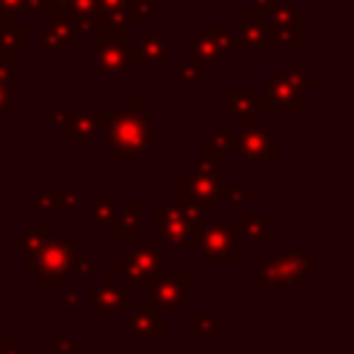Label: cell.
I'll use <instances>...</instances> for the list:
<instances>
[{
    "mask_svg": "<svg viewBox=\"0 0 354 354\" xmlns=\"http://www.w3.org/2000/svg\"><path fill=\"white\" fill-rule=\"evenodd\" d=\"M100 133L105 136V147L116 163H127V160L141 158L155 141L152 122H149L147 111L141 108L138 97H130L124 111H108L102 116Z\"/></svg>",
    "mask_w": 354,
    "mask_h": 354,
    "instance_id": "6da1fadb",
    "label": "cell"
},
{
    "mask_svg": "<svg viewBox=\"0 0 354 354\" xmlns=\"http://www.w3.org/2000/svg\"><path fill=\"white\" fill-rule=\"evenodd\" d=\"M30 274H41L44 282H58L66 271H86L88 268V254L75 249L72 241L66 238H50L39 252L30 254L28 263Z\"/></svg>",
    "mask_w": 354,
    "mask_h": 354,
    "instance_id": "7a4b0ae2",
    "label": "cell"
},
{
    "mask_svg": "<svg viewBox=\"0 0 354 354\" xmlns=\"http://www.w3.org/2000/svg\"><path fill=\"white\" fill-rule=\"evenodd\" d=\"M152 230L155 235L166 238L169 246H191V249H199V238H202V227L199 224H191L174 205V199L166 202L163 210L152 213Z\"/></svg>",
    "mask_w": 354,
    "mask_h": 354,
    "instance_id": "3957f363",
    "label": "cell"
},
{
    "mask_svg": "<svg viewBox=\"0 0 354 354\" xmlns=\"http://www.w3.org/2000/svg\"><path fill=\"white\" fill-rule=\"evenodd\" d=\"M232 149L238 152L241 163H277L279 160L277 141L263 122H254L243 133L232 136Z\"/></svg>",
    "mask_w": 354,
    "mask_h": 354,
    "instance_id": "277c9868",
    "label": "cell"
},
{
    "mask_svg": "<svg viewBox=\"0 0 354 354\" xmlns=\"http://www.w3.org/2000/svg\"><path fill=\"white\" fill-rule=\"evenodd\" d=\"M72 25L80 36H94V39H124L127 28L133 25L130 11H91V14H72Z\"/></svg>",
    "mask_w": 354,
    "mask_h": 354,
    "instance_id": "5b68a950",
    "label": "cell"
},
{
    "mask_svg": "<svg viewBox=\"0 0 354 354\" xmlns=\"http://www.w3.org/2000/svg\"><path fill=\"white\" fill-rule=\"evenodd\" d=\"M188 180H191L188 188H191L194 205L216 213L218 199H224V194L230 188V180L224 174H218L213 166H207L205 160H196L194 163V174H188Z\"/></svg>",
    "mask_w": 354,
    "mask_h": 354,
    "instance_id": "8992f818",
    "label": "cell"
},
{
    "mask_svg": "<svg viewBox=\"0 0 354 354\" xmlns=\"http://www.w3.org/2000/svg\"><path fill=\"white\" fill-rule=\"evenodd\" d=\"M138 61L136 47L124 39H105V44H100L88 61V72L91 75H122L127 72L133 64Z\"/></svg>",
    "mask_w": 354,
    "mask_h": 354,
    "instance_id": "52a82bcc",
    "label": "cell"
},
{
    "mask_svg": "<svg viewBox=\"0 0 354 354\" xmlns=\"http://www.w3.org/2000/svg\"><path fill=\"white\" fill-rule=\"evenodd\" d=\"M238 22H241V33L235 36L238 39V50H277V33H274V25L266 19L263 11L257 8H243L238 14Z\"/></svg>",
    "mask_w": 354,
    "mask_h": 354,
    "instance_id": "ba28073f",
    "label": "cell"
},
{
    "mask_svg": "<svg viewBox=\"0 0 354 354\" xmlns=\"http://www.w3.org/2000/svg\"><path fill=\"white\" fill-rule=\"evenodd\" d=\"M53 122L61 127V133L66 138L75 141V147L80 152L91 149V136L102 130V116H97L91 111H55Z\"/></svg>",
    "mask_w": 354,
    "mask_h": 354,
    "instance_id": "9c48e42d",
    "label": "cell"
},
{
    "mask_svg": "<svg viewBox=\"0 0 354 354\" xmlns=\"http://www.w3.org/2000/svg\"><path fill=\"white\" fill-rule=\"evenodd\" d=\"M235 235H238V230L227 224V210H221V213L213 216V224L202 232L199 246L207 252V257H216V260H238Z\"/></svg>",
    "mask_w": 354,
    "mask_h": 354,
    "instance_id": "30bf717a",
    "label": "cell"
},
{
    "mask_svg": "<svg viewBox=\"0 0 354 354\" xmlns=\"http://www.w3.org/2000/svg\"><path fill=\"white\" fill-rule=\"evenodd\" d=\"M88 196H91V194H88L86 185H55V188L39 194L36 199H30V202L25 205V210H28V213H36V210H58V213L66 210V213H72V210H77Z\"/></svg>",
    "mask_w": 354,
    "mask_h": 354,
    "instance_id": "8fae6325",
    "label": "cell"
},
{
    "mask_svg": "<svg viewBox=\"0 0 354 354\" xmlns=\"http://www.w3.org/2000/svg\"><path fill=\"white\" fill-rule=\"evenodd\" d=\"M39 41L41 50H75L80 41V33L72 25V14H53L50 22L39 25Z\"/></svg>",
    "mask_w": 354,
    "mask_h": 354,
    "instance_id": "7c38bea8",
    "label": "cell"
},
{
    "mask_svg": "<svg viewBox=\"0 0 354 354\" xmlns=\"http://www.w3.org/2000/svg\"><path fill=\"white\" fill-rule=\"evenodd\" d=\"M257 94L252 86H230L227 88V124H238V127H252L254 124V108Z\"/></svg>",
    "mask_w": 354,
    "mask_h": 354,
    "instance_id": "4fadbf2b",
    "label": "cell"
},
{
    "mask_svg": "<svg viewBox=\"0 0 354 354\" xmlns=\"http://www.w3.org/2000/svg\"><path fill=\"white\" fill-rule=\"evenodd\" d=\"M160 266H163V254L152 246L149 238H144L141 246H138L136 252H130L127 263H119V266H116V271H124L130 279H147V277L155 274Z\"/></svg>",
    "mask_w": 354,
    "mask_h": 354,
    "instance_id": "5bb4252c",
    "label": "cell"
},
{
    "mask_svg": "<svg viewBox=\"0 0 354 354\" xmlns=\"http://www.w3.org/2000/svg\"><path fill=\"white\" fill-rule=\"evenodd\" d=\"M266 97L279 108V111H293L301 113L304 111V97L301 91L282 75V72H271L266 80Z\"/></svg>",
    "mask_w": 354,
    "mask_h": 354,
    "instance_id": "9a60e30c",
    "label": "cell"
},
{
    "mask_svg": "<svg viewBox=\"0 0 354 354\" xmlns=\"http://www.w3.org/2000/svg\"><path fill=\"white\" fill-rule=\"evenodd\" d=\"M232 152V133H230V124L227 122H216L213 124V133H207L202 138V158L207 166H221Z\"/></svg>",
    "mask_w": 354,
    "mask_h": 354,
    "instance_id": "2e32d148",
    "label": "cell"
},
{
    "mask_svg": "<svg viewBox=\"0 0 354 354\" xmlns=\"http://www.w3.org/2000/svg\"><path fill=\"white\" fill-rule=\"evenodd\" d=\"M28 44V25L14 19V22H0V61H11L17 58V53H22Z\"/></svg>",
    "mask_w": 354,
    "mask_h": 354,
    "instance_id": "e0dca14e",
    "label": "cell"
},
{
    "mask_svg": "<svg viewBox=\"0 0 354 354\" xmlns=\"http://www.w3.org/2000/svg\"><path fill=\"white\" fill-rule=\"evenodd\" d=\"M263 14L274 25V30H304V14L299 8H293L290 3L274 0Z\"/></svg>",
    "mask_w": 354,
    "mask_h": 354,
    "instance_id": "ac0fdd59",
    "label": "cell"
},
{
    "mask_svg": "<svg viewBox=\"0 0 354 354\" xmlns=\"http://www.w3.org/2000/svg\"><path fill=\"white\" fill-rule=\"evenodd\" d=\"M188 41H191V55L188 58L194 61V66L199 69V75H213L218 69V50L213 47V41L205 39L202 33L199 36H191Z\"/></svg>",
    "mask_w": 354,
    "mask_h": 354,
    "instance_id": "d6986e66",
    "label": "cell"
},
{
    "mask_svg": "<svg viewBox=\"0 0 354 354\" xmlns=\"http://www.w3.org/2000/svg\"><path fill=\"white\" fill-rule=\"evenodd\" d=\"M202 36L213 41V47L218 50V58H224L232 50H238V39H235V33L224 22H205L202 25Z\"/></svg>",
    "mask_w": 354,
    "mask_h": 354,
    "instance_id": "ffe728a7",
    "label": "cell"
},
{
    "mask_svg": "<svg viewBox=\"0 0 354 354\" xmlns=\"http://www.w3.org/2000/svg\"><path fill=\"white\" fill-rule=\"evenodd\" d=\"M136 55L138 61H147V64H160L166 58V39L160 33H147L138 39L136 44Z\"/></svg>",
    "mask_w": 354,
    "mask_h": 354,
    "instance_id": "44dd1931",
    "label": "cell"
},
{
    "mask_svg": "<svg viewBox=\"0 0 354 354\" xmlns=\"http://www.w3.org/2000/svg\"><path fill=\"white\" fill-rule=\"evenodd\" d=\"M266 218L263 216H257V213H246V210H241V218H238V232H246L249 238H252V243H254V249H263L266 246Z\"/></svg>",
    "mask_w": 354,
    "mask_h": 354,
    "instance_id": "7402d4cb",
    "label": "cell"
},
{
    "mask_svg": "<svg viewBox=\"0 0 354 354\" xmlns=\"http://www.w3.org/2000/svg\"><path fill=\"white\" fill-rule=\"evenodd\" d=\"M138 218H141V202L138 199H127L122 218H116V235L119 238L136 235L138 232Z\"/></svg>",
    "mask_w": 354,
    "mask_h": 354,
    "instance_id": "603a6c76",
    "label": "cell"
},
{
    "mask_svg": "<svg viewBox=\"0 0 354 354\" xmlns=\"http://www.w3.org/2000/svg\"><path fill=\"white\" fill-rule=\"evenodd\" d=\"M14 105V64L0 61V113L11 111Z\"/></svg>",
    "mask_w": 354,
    "mask_h": 354,
    "instance_id": "cb8c5ba5",
    "label": "cell"
},
{
    "mask_svg": "<svg viewBox=\"0 0 354 354\" xmlns=\"http://www.w3.org/2000/svg\"><path fill=\"white\" fill-rule=\"evenodd\" d=\"M50 235H53V227H50V224L33 227V230H30V232H25L22 238H17V249H28V252L33 254V252H39V249L50 241Z\"/></svg>",
    "mask_w": 354,
    "mask_h": 354,
    "instance_id": "d4e9b609",
    "label": "cell"
},
{
    "mask_svg": "<svg viewBox=\"0 0 354 354\" xmlns=\"http://www.w3.org/2000/svg\"><path fill=\"white\" fill-rule=\"evenodd\" d=\"M299 91H304V88H313L315 83H318V77L301 64V61H290V66H288V75H285Z\"/></svg>",
    "mask_w": 354,
    "mask_h": 354,
    "instance_id": "484cf974",
    "label": "cell"
},
{
    "mask_svg": "<svg viewBox=\"0 0 354 354\" xmlns=\"http://www.w3.org/2000/svg\"><path fill=\"white\" fill-rule=\"evenodd\" d=\"M116 218H119V210L111 199H100L91 205V221L94 224H113Z\"/></svg>",
    "mask_w": 354,
    "mask_h": 354,
    "instance_id": "4316f807",
    "label": "cell"
},
{
    "mask_svg": "<svg viewBox=\"0 0 354 354\" xmlns=\"http://www.w3.org/2000/svg\"><path fill=\"white\" fill-rule=\"evenodd\" d=\"M127 11H130L133 25L136 22H147V19L155 17V0H130L127 3Z\"/></svg>",
    "mask_w": 354,
    "mask_h": 354,
    "instance_id": "83f0119b",
    "label": "cell"
},
{
    "mask_svg": "<svg viewBox=\"0 0 354 354\" xmlns=\"http://www.w3.org/2000/svg\"><path fill=\"white\" fill-rule=\"evenodd\" d=\"M177 80H180L183 86H199V83H202V75H199V69L194 66L191 58H183V61L177 64Z\"/></svg>",
    "mask_w": 354,
    "mask_h": 354,
    "instance_id": "f1b7e54d",
    "label": "cell"
},
{
    "mask_svg": "<svg viewBox=\"0 0 354 354\" xmlns=\"http://www.w3.org/2000/svg\"><path fill=\"white\" fill-rule=\"evenodd\" d=\"M252 196H254V188H249V185H246V188H232V185H230L227 194H224L227 210H238V213H241V210H243V202L252 199Z\"/></svg>",
    "mask_w": 354,
    "mask_h": 354,
    "instance_id": "f546056e",
    "label": "cell"
},
{
    "mask_svg": "<svg viewBox=\"0 0 354 354\" xmlns=\"http://www.w3.org/2000/svg\"><path fill=\"white\" fill-rule=\"evenodd\" d=\"M22 11V0H0V22H14Z\"/></svg>",
    "mask_w": 354,
    "mask_h": 354,
    "instance_id": "4dcf8cb0",
    "label": "cell"
},
{
    "mask_svg": "<svg viewBox=\"0 0 354 354\" xmlns=\"http://www.w3.org/2000/svg\"><path fill=\"white\" fill-rule=\"evenodd\" d=\"M97 8H100V3H97V0H72L69 14L80 17V14H91V11H97Z\"/></svg>",
    "mask_w": 354,
    "mask_h": 354,
    "instance_id": "1f68e13d",
    "label": "cell"
},
{
    "mask_svg": "<svg viewBox=\"0 0 354 354\" xmlns=\"http://www.w3.org/2000/svg\"><path fill=\"white\" fill-rule=\"evenodd\" d=\"M72 8V0H44L41 3V11H50V14H66Z\"/></svg>",
    "mask_w": 354,
    "mask_h": 354,
    "instance_id": "d6a6232c",
    "label": "cell"
},
{
    "mask_svg": "<svg viewBox=\"0 0 354 354\" xmlns=\"http://www.w3.org/2000/svg\"><path fill=\"white\" fill-rule=\"evenodd\" d=\"M100 3V11H124L130 0H97Z\"/></svg>",
    "mask_w": 354,
    "mask_h": 354,
    "instance_id": "836d02e7",
    "label": "cell"
},
{
    "mask_svg": "<svg viewBox=\"0 0 354 354\" xmlns=\"http://www.w3.org/2000/svg\"><path fill=\"white\" fill-rule=\"evenodd\" d=\"M0 149H3V138H0ZM0 171H3V160H0Z\"/></svg>",
    "mask_w": 354,
    "mask_h": 354,
    "instance_id": "e575fe53",
    "label": "cell"
},
{
    "mask_svg": "<svg viewBox=\"0 0 354 354\" xmlns=\"http://www.w3.org/2000/svg\"><path fill=\"white\" fill-rule=\"evenodd\" d=\"M0 122H3V113H0Z\"/></svg>",
    "mask_w": 354,
    "mask_h": 354,
    "instance_id": "d590c367",
    "label": "cell"
},
{
    "mask_svg": "<svg viewBox=\"0 0 354 354\" xmlns=\"http://www.w3.org/2000/svg\"><path fill=\"white\" fill-rule=\"evenodd\" d=\"M282 3H288V0H282Z\"/></svg>",
    "mask_w": 354,
    "mask_h": 354,
    "instance_id": "8d00e7d4",
    "label": "cell"
}]
</instances>
